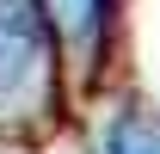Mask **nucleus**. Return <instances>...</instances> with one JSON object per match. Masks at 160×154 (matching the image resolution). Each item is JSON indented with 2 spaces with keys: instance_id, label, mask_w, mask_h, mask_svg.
I'll return each instance as SVG.
<instances>
[{
  "instance_id": "f257e3e1",
  "label": "nucleus",
  "mask_w": 160,
  "mask_h": 154,
  "mask_svg": "<svg viewBox=\"0 0 160 154\" xmlns=\"http://www.w3.org/2000/svg\"><path fill=\"white\" fill-rule=\"evenodd\" d=\"M43 62V25L25 0H0V99L19 93Z\"/></svg>"
},
{
  "instance_id": "f03ea898",
  "label": "nucleus",
  "mask_w": 160,
  "mask_h": 154,
  "mask_svg": "<svg viewBox=\"0 0 160 154\" xmlns=\"http://www.w3.org/2000/svg\"><path fill=\"white\" fill-rule=\"evenodd\" d=\"M43 13H49L68 37L92 43V37H99V25H105V0H43Z\"/></svg>"
},
{
  "instance_id": "7ed1b4c3",
  "label": "nucleus",
  "mask_w": 160,
  "mask_h": 154,
  "mask_svg": "<svg viewBox=\"0 0 160 154\" xmlns=\"http://www.w3.org/2000/svg\"><path fill=\"white\" fill-rule=\"evenodd\" d=\"M105 154H160V130H148V123H117Z\"/></svg>"
}]
</instances>
